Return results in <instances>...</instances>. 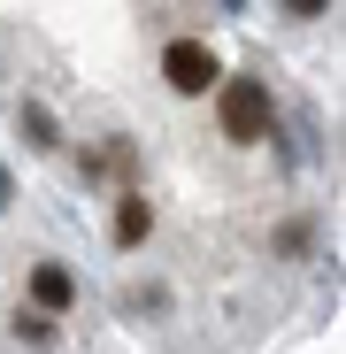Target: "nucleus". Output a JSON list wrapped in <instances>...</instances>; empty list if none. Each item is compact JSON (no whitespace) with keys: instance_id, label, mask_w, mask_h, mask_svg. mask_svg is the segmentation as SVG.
I'll list each match as a JSON object with an SVG mask.
<instances>
[{"instance_id":"1","label":"nucleus","mask_w":346,"mask_h":354,"mask_svg":"<svg viewBox=\"0 0 346 354\" xmlns=\"http://www.w3.org/2000/svg\"><path fill=\"white\" fill-rule=\"evenodd\" d=\"M215 124H223L231 147L277 139V100H269V85H262V77H223V85H215Z\"/></svg>"},{"instance_id":"2","label":"nucleus","mask_w":346,"mask_h":354,"mask_svg":"<svg viewBox=\"0 0 346 354\" xmlns=\"http://www.w3.org/2000/svg\"><path fill=\"white\" fill-rule=\"evenodd\" d=\"M162 77H169V93L200 100V93L223 85V62L208 54V39H169V46H162Z\"/></svg>"},{"instance_id":"3","label":"nucleus","mask_w":346,"mask_h":354,"mask_svg":"<svg viewBox=\"0 0 346 354\" xmlns=\"http://www.w3.org/2000/svg\"><path fill=\"white\" fill-rule=\"evenodd\" d=\"M23 292H31L23 308H39V316H54V324H62V316H70V301H77V277H70V262H31Z\"/></svg>"},{"instance_id":"4","label":"nucleus","mask_w":346,"mask_h":354,"mask_svg":"<svg viewBox=\"0 0 346 354\" xmlns=\"http://www.w3.org/2000/svg\"><path fill=\"white\" fill-rule=\"evenodd\" d=\"M146 231H154V201H146L139 185H131V193H115V223H108V239L131 254V247H146Z\"/></svg>"},{"instance_id":"5","label":"nucleus","mask_w":346,"mask_h":354,"mask_svg":"<svg viewBox=\"0 0 346 354\" xmlns=\"http://www.w3.org/2000/svg\"><path fill=\"white\" fill-rule=\"evenodd\" d=\"M16 131H23V147H31V154H54V147H62V124H54V108H46V100H31V93L16 100Z\"/></svg>"},{"instance_id":"6","label":"nucleus","mask_w":346,"mask_h":354,"mask_svg":"<svg viewBox=\"0 0 346 354\" xmlns=\"http://www.w3.org/2000/svg\"><path fill=\"white\" fill-rule=\"evenodd\" d=\"M8 339H16V346H31V354H46L54 339H62V324L39 316V308H16V316H8Z\"/></svg>"},{"instance_id":"7","label":"nucleus","mask_w":346,"mask_h":354,"mask_svg":"<svg viewBox=\"0 0 346 354\" xmlns=\"http://www.w3.org/2000/svg\"><path fill=\"white\" fill-rule=\"evenodd\" d=\"M308 239H316V223H308V216H293V223L277 231V254H308Z\"/></svg>"},{"instance_id":"8","label":"nucleus","mask_w":346,"mask_h":354,"mask_svg":"<svg viewBox=\"0 0 346 354\" xmlns=\"http://www.w3.org/2000/svg\"><path fill=\"white\" fill-rule=\"evenodd\" d=\"M124 308H131V316H139V308L162 316V308H169V285H131V301H124Z\"/></svg>"},{"instance_id":"9","label":"nucleus","mask_w":346,"mask_h":354,"mask_svg":"<svg viewBox=\"0 0 346 354\" xmlns=\"http://www.w3.org/2000/svg\"><path fill=\"white\" fill-rule=\"evenodd\" d=\"M285 16H300V24H316V16H331V0H285Z\"/></svg>"},{"instance_id":"10","label":"nucleus","mask_w":346,"mask_h":354,"mask_svg":"<svg viewBox=\"0 0 346 354\" xmlns=\"http://www.w3.org/2000/svg\"><path fill=\"white\" fill-rule=\"evenodd\" d=\"M8 201H16V177H8V162H0V216H8Z\"/></svg>"}]
</instances>
